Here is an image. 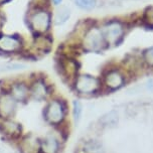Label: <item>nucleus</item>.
Here are the masks:
<instances>
[{
	"label": "nucleus",
	"mask_w": 153,
	"mask_h": 153,
	"mask_svg": "<svg viewBox=\"0 0 153 153\" xmlns=\"http://www.w3.org/2000/svg\"><path fill=\"white\" fill-rule=\"evenodd\" d=\"M51 24V14L45 7H35L28 16V25L36 35L45 34Z\"/></svg>",
	"instance_id": "obj_1"
},
{
	"label": "nucleus",
	"mask_w": 153,
	"mask_h": 153,
	"mask_svg": "<svg viewBox=\"0 0 153 153\" xmlns=\"http://www.w3.org/2000/svg\"><path fill=\"white\" fill-rule=\"evenodd\" d=\"M82 46L87 51H100L106 45L101 27L90 26L85 30L82 38Z\"/></svg>",
	"instance_id": "obj_2"
},
{
	"label": "nucleus",
	"mask_w": 153,
	"mask_h": 153,
	"mask_svg": "<svg viewBox=\"0 0 153 153\" xmlns=\"http://www.w3.org/2000/svg\"><path fill=\"white\" fill-rule=\"evenodd\" d=\"M106 45H117L124 34V25L118 20H111L101 27Z\"/></svg>",
	"instance_id": "obj_3"
},
{
	"label": "nucleus",
	"mask_w": 153,
	"mask_h": 153,
	"mask_svg": "<svg viewBox=\"0 0 153 153\" xmlns=\"http://www.w3.org/2000/svg\"><path fill=\"white\" fill-rule=\"evenodd\" d=\"M101 83L99 79L91 75H81L75 81V89L80 94H94L100 89Z\"/></svg>",
	"instance_id": "obj_4"
},
{
	"label": "nucleus",
	"mask_w": 153,
	"mask_h": 153,
	"mask_svg": "<svg viewBox=\"0 0 153 153\" xmlns=\"http://www.w3.org/2000/svg\"><path fill=\"white\" fill-rule=\"evenodd\" d=\"M65 106L59 100H53L48 104L45 111V117L53 125L61 124L65 119Z\"/></svg>",
	"instance_id": "obj_5"
},
{
	"label": "nucleus",
	"mask_w": 153,
	"mask_h": 153,
	"mask_svg": "<svg viewBox=\"0 0 153 153\" xmlns=\"http://www.w3.org/2000/svg\"><path fill=\"white\" fill-rule=\"evenodd\" d=\"M22 48L21 38L17 35L0 34V51L4 53H15Z\"/></svg>",
	"instance_id": "obj_6"
},
{
	"label": "nucleus",
	"mask_w": 153,
	"mask_h": 153,
	"mask_svg": "<svg viewBox=\"0 0 153 153\" xmlns=\"http://www.w3.org/2000/svg\"><path fill=\"white\" fill-rule=\"evenodd\" d=\"M16 109V100L8 93L0 95V117L8 119Z\"/></svg>",
	"instance_id": "obj_7"
},
{
	"label": "nucleus",
	"mask_w": 153,
	"mask_h": 153,
	"mask_svg": "<svg viewBox=\"0 0 153 153\" xmlns=\"http://www.w3.org/2000/svg\"><path fill=\"white\" fill-rule=\"evenodd\" d=\"M104 83L106 87L112 90L119 89L125 83V76L119 70H110L104 76Z\"/></svg>",
	"instance_id": "obj_8"
},
{
	"label": "nucleus",
	"mask_w": 153,
	"mask_h": 153,
	"mask_svg": "<svg viewBox=\"0 0 153 153\" xmlns=\"http://www.w3.org/2000/svg\"><path fill=\"white\" fill-rule=\"evenodd\" d=\"M59 69L64 78L71 80V79L76 78V73H78V64L75 59H72L70 57H64L62 59V61H59Z\"/></svg>",
	"instance_id": "obj_9"
},
{
	"label": "nucleus",
	"mask_w": 153,
	"mask_h": 153,
	"mask_svg": "<svg viewBox=\"0 0 153 153\" xmlns=\"http://www.w3.org/2000/svg\"><path fill=\"white\" fill-rule=\"evenodd\" d=\"M20 151L22 153H40L42 142L32 135L26 136L20 143Z\"/></svg>",
	"instance_id": "obj_10"
},
{
	"label": "nucleus",
	"mask_w": 153,
	"mask_h": 153,
	"mask_svg": "<svg viewBox=\"0 0 153 153\" xmlns=\"http://www.w3.org/2000/svg\"><path fill=\"white\" fill-rule=\"evenodd\" d=\"M29 92H30L32 98L37 101L45 100L48 97V95L50 94L48 85L45 84V82L43 80H35L32 83Z\"/></svg>",
	"instance_id": "obj_11"
},
{
	"label": "nucleus",
	"mask_w": 153,
	"mask_h": 153,
	"mask_svg": "<svg viewBox=\"0 0 153 153\" xmlns=\"http://www.w3.org/2000/svg\"><path fill=\"white\" fill-rule=\"evenodd\" d=\"M0 130L1 132L6 136H9L11 138H16L20 135L21 133V126L12 120L5 119L3 122L0 124Z\"/></svg>",
	"instance_id": "obj_12"
},
{
	"label": "nucleus",
	"mask_w": 153,
	"mask_h": 153,
	"mask_svg": "<svg viewBox=\"0 0 153 153\" xmlns=\"http://www.w3.org/2000/svg\"><path fill=\"white\" fill-rule=\"evenodd\" d=\"M29 94H30L29 88L23 83L13 84L11 89H10V95H11L16 101H21V102L25 101Z\"/></svg>",
	"instance_id": "obj_13"
},
{
	"label": "nucleus",
	"mask_w": 153,
	"mask_h": 153,
	"mask_svg": "<svg viewBox=\"0 0 153 153\" xmlns=\"http://www.w3.org/2000/svg\"><path fill=\"white\" fill-rule=\"evenodd\" d=\"M59 144L56 137L50 135L43 139L42 142V153H57L59 152Z\"/></svg>",
	"instance_id": "obj_14"
},
{
	"label": "nucleus",
	"mask_w": 153,
	"mask_h": 153,
	"mask_svg": "<svg viewBox=\"0 0 153 153\" xmlns=\"http://www.w3.org/2000/svg\"><path fill=\"white\" fill-rule=\"evenodd\" d=\"M33 45H34V48H36L38 51L46 53V51H48L51 50V39L48 36V35L39 34V35H36Z\"/></svg>",
	"instance_id": "obj_15"
},
{
	"label": "nucleus",
	"mask_w": 153,
	"mask_h": 153,
	"mask_svg": "<svg viewBox=\"0 0 153 153\" xmlns=\"http://www.w3.org/2000/svg\"><path fill=\"white\" fill-rule=\"evenodd\" d=\"M71 16V10L67 6H59L56 8V13L53 16L54 23L56 25H62L65 22H67V20L70 18Z\"/></svg>",
	"instance_id": "obj_16"
},
{
	"label": "nucleus",
	"mask_w": 153,
	"mask_h": 153,
	"mask_svg": "<svg viewBox=\"0 0 153 153\" xmlns=\"http://www.w3.org/2000/svg\"><path fill=\"white\" fill-rule=\"evenodd\" d=\"M84 151L85 153H104V149L99 142L91 140L85 144Z\"/></svg>",
	"instance_id": "obj_17"
},
{
	"label": "nucleus",
	"mask_w": 153,
	"mask_h": 153,
	"mask_svg": "<svg viewBox=\"0 0 153 153\" xmlns=\"http://www.w3.org/2000/svg\"><path fill=\"white\" fill-rule=\"evenodd\" d=\"M104 126H113L118 122V115L116 112H110L109 114L105 115L101 120Z\"/></svg>",
	"instance_id": "obj_18"
},
{
	"label": "nucleus",
	"mask_w": 153,
	"mask_h": 153,
	"mask_svg": "<svg viewBox=\"0 0 153 153\" xmlns=\"http://www.w3.org/2000/svg\"><path fill=\"white\" fill-rule=\"evenodd\" d=\"M76 6L84 10H91L96 6V0H75Z\"/></svg>",
	"instance_id": "obj_19"
},
{
	"label": "nucleus",
	"mask_w": 153,
	"mask_h": 153,
	"mask_svg": "<svg viewBox=\"0 0 153 153\" xmlns=\"http://www.w3.org/2000/svg\"><path fill=\"white\" fill-rule=\"evenodd\" d=\"M143 21L148 26L153 27V6L146 8V10L144 11L143 14Z\"/></svg>",
	"instance_id": "obj_20"
},
{
	"label": "nucleus",
	"mask_w": 153,
	"mask_h": 153,
	"mask_svg": "<svg viewBox=\"0 0 153 153\" xmlns=\"http://www.w3.org/2000/svg\"><path fill=\"white\" fill-rule=\"evenodd\" d=\"M143 59L148 65L153 67V46L143 51Z\"/></svg>",
	"instance_id": "obj_21"
},
{
	"label": "nucleus",
	"mask_w": 153,
	"mask_h": 153,
	"mask_svg": "<svg viewBox=\"0 0 153 153\" xmlns=\"http://www.w3.org/2000/svg\"><path fill=\"white\" fill-rule=\"evenodd\" d=\"M25 68V65L22 64H15V62H10V64L3 65L1 67V71H15V70H22Z\"/></svg>",
	"instance_id": "obj_22"
},
{
	"label": "nucleus",
	"mask_w": 153,
	"mask_h": 153,
	"mask_svg": "<svg viewBox=\"0 0 153 153\" xmlns=\"http://www.w3.org/2000/svg\"><path fill=\"white\" fill-rule=\"evenodd\" d=\"M82 105L79 101H74V117H75L76 121H79L82 115Z\"/></svg>",
	"instance_id": "obj_23"
},
{
	"label": "nucleus",
	"mask_w": 153,
	"mask_h": 153,
	"mask_svg": "<svg viewBox=\"0 0 153 153\" xmlns=\"http://www.w3.org/2000/svg\"><path fill=\"white\" fill-rule=\"evenodd\" d=\"M53 1V3L54 5H56V6H59V5H61V3L62 2V0H51Z\"/></svg>",
	"instance_id": "obj_24"
},
{
	"label": "nucleus",
	"mask_w": 153,
	"mask_h": 153,
	"mask_svg": "<svg viewBox=\"0 0 153 153\" xmlns=\"http://www.w3.org/2000/svg\"><path fill=\"white\" fill-rule=\"evenodd\" d=\"M3 22H4L3 16H2V15H1V13H0V30H1V28H2V25H3Z\"/></svg>",
	"instance_id": "obj_25"
},
{
	"label": "nucleus",
	"mask_w": 153,
	"mask_h": 153,
	"mask_svg": "<svg viewBox=\"0 0 153 153\" xmlns=\"http://www.w3.org/2000/svg\"><path fill=\"white\" fill-rule=\"evenodd\" d=\"M148 88L151 90V91H153V83L152 82H150V85H148Z\"/></svg>",
	"instance_id": "obj_26"
},
{
	"label": "nucleus",
	"mask_w": 153,
	"mask_h": 153,
	"mask_svg": "<svg viewBox=\"0 0 153 153\" xmlns=\"http://www.w3.org/2000/svg\"><path fill=\"white\" fill-rule=\"evenodd\" d=\"M8 1V0H0V3H4V2Z\"/></svg>",
	"instance_id": "obj_27"
}]
</instances>
